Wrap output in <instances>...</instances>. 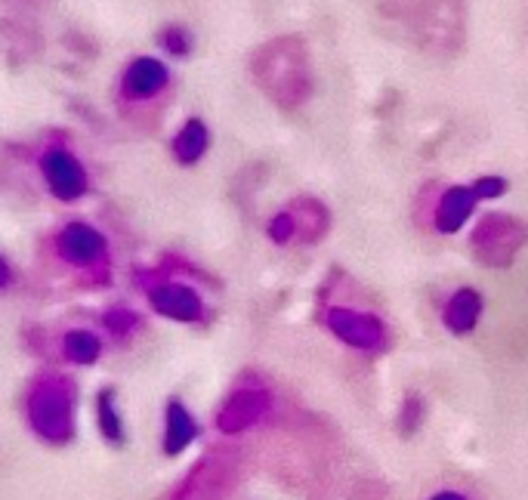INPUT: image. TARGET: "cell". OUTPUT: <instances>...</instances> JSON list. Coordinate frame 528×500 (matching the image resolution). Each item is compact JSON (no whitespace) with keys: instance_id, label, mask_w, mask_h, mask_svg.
Listing matches in <instances>:
<instances>
[{"instance_id":"1","label":"cell","mask_w":528,"mask_h":500,"mask_svg":"<svg viewBox=\"0 0 528 500\" xmlns=\"http://www.w3.org/2000/svg\"><path fill=\"white\" fill-rule=\"evenodd\" d=\"M28 420L53 445H62L75 433V389L65 377L50 374L28 396Z\"/></svg>"},{"instance_id":"2","label":"cell","mask_w":528,"mask_h":500,"mask_svg":"<svg viewBox=\"0 0 528 500\" xmlns=\"http://www.w3.org/2000/svg\"><path fill=\"white\" fill-rule=\"evenodd\" d=\"M525 241H528V226L510 217V213H498V210L482 213L470 235V247H473L476 260L485 266H495V269L510 266Z\"/></svg>"},{"instance_id":"3","label":"cell","mask_w":528,"mask_h":500,"mask_svg":"<svg viewBox=\"0 0 528 500\" xmlns=\"http://www.w3.org/2000/svg\"><path fill=\"white\" fill-rule=\"evenodd\" d=\"M38 170L47 183V192L62 204H75L90 192V173H87L84 161L75 155L72 146H65V142H59V139L50 142V146L41 152Z\"/></svg>"},{"instance_id":"4","label":"cell","mask_w":528,"mask_h":500,"mask_svg":"<svg viewBox=\"0 0 528 500\" xmlns=\"http://www.w3.org/2000/svg\"><path fill=\"white\" fill-rule=\"evenodd\" d=\"M173 84V71L161 56H133L118 75V99L124 105H149Z\"/></svg>"},{"instance_id":"5","label":"cell","mask_w":528,"mask_h":500,"mask_svg":"<svg viewBox=\"0 0 528 500\" xmlns=\"http://www.w3.org/2000/svg\"><path fill=\"white\" fill-rule=\"evenodd\" d=\"M325 325L328 331L349 349H359L368 355H377L386 349L390 337H386V325L383 318L371 315V312H359V309H346V306H331L325 312Z\"/></svg>"},{"instance_id":"6","label":"cell","mask_w":528,"mask_h":500,"mask_svg":"<svg viewBox=\"0 0 528 500\" xmlns=\"http://www.w3.org/2000/svg\"><path fill=\"white\" fill-rule=\"evenodd\" d=\"M232 482H235V470L229 457L214 451L195 463L180 491L173 494V500H226Z\"/></svg>"},{"instance_id":"7","label":"cell","mask_w":528,"mask_h":500,"mask_svg":"<svg viewBox=\"0 0 528 500\" xmlns=\"http://www.w3.org/2000/svg\"><path fill=\"white\" fill-rule=\"evenodd\" d=\"M272 411V392L263 386H241L223 402L217 411V430L226 436H238L251 426L263 423L266 414Z\"/></svg>"},{"instance_id":"8","label":"cell","mask_w":528,"mask_h":500,"mask_svg":"<svg viewBox=\"0 0 528 500\" xmlns=\"http://www.w3.org/2000/svg\"><path fill=\"white\" fill-rule=\"evenodd\" d=\"M56 254L78 269H96L109 260V241L90 223H68L56 232Z\"/></svg>"},{"instance_id":"9","label":"cell","mask_w":528,"mask_h":500,"mask_svg":"<svg viewBox=\"0 0 528 500\" xmlns=\"http://www.w3.org/2000/svg\"><path fill=\"white\" fill-rule=\"evenodd\" d=\"M149 303L158 315L164 318H173V321H201L204 318V300L195 288L183 281H161L149 291Z\"/></svg>"},{"instance_id":"10","label":"cell","mask_w":528,"mask_h":500,"mask_svg":"<svg viewBox=\"0 0 528 500\" xmlns=\"http://www.w3.org/2000/svg\"><path fill=\"white\" fill-rule=\"evenodd\" d=\"M476 192L470 186H448L442 189V195L436 198V207H433V229L439 235H457L476 213Z\"/></svg>"},{"instance_id":"11","label":"cell","mask_w":528,"mask_h":500,"mask_svg":"<svg viewBox=\"0 0 528 500\" xmlns=\"http://www.w3.org/2000/svg\"><path fill=\"white\" fill-rule=\"evenodd\" d=\"M210 146H214V133H210L204 118H186L180 130L170 139V155L180 167H195L207 158Z\"/></svg>"},{"instance_id":"12","label":"cell","mask_w":528,"mask_h":500,"mask_svg":"<svg viewBox=\"0 0 528 500\" xmlns=\"http://www.w3.org/2000/svg\"><path fill=\"white\" fill-rule=\"evenodd\" d=\"M482 309H485V300L476 288H457L442 306V325L454 337H467L476 331Z\"/></svg>"},{"instance_id":"13","label":"cell","mask_w":528,"mask_h":500,"mask_svg":"<svg viewBox=\"0 0 528 500\" xmlns=\"http://www.w3.org/2000/svg\"><path fill=\"white\" fill-rule=\"evenodd\" d=\"M164 420H167V430H164V454H170V457L183 454V451L198 439V423H195V417L186 411L183 402L170 399Z\"/></svg>"},{"instance_id":"14","label":"cell","mask_w":528,"mask_h":500,"mask_svg":"<svg viewBox=\"0 0 528 500\" xmlns=\"http://www.w3.org/2000/svg\"><path fill=\"white\" fill-rule=\"evenodd\" d=\"M291 210L297 213V223H300V241L315 244L322 241L331 229V213L319 198H297L291 204Z\"/></svg>"},{"instance_id":"15","label":"cell","mask_w":528,"mask_h":500,"mask_svg":"<svg viewBox=\"0 0 528 500\" xmlns=\"http://www.w3.org/2000/svg\"><path fill=\"white\" fill-rule=\"evenodd\" d=\"M158 50L170 59H189L195 53V34L183 22H170L158 31Z\"/></svg>"},{"instance_id":"16","label":"cell","mask_w":528,"mask_h":500,"mask_svg":"<svg viewBox=\"0 0 528 500\" xmlns=\"http://www.w3.org/2000/svg\"><path fill=\"white\" fill-rule=\"evenodd\" d=\"M266 235H269V241H272V244H278V247H288V244L300 241V223H297V213H294L291 207L278 210L275 217L266 223Z\"/></svg>"},{"instance_id":"17","label":"cell","mask_w":528,"mask_h":500,"mask_svg":"<svg viewBox=\"0 0 528 500\" xmlns=\"http://www.w3.org/2000/svg\"><path fill=\"white\" fill-rule=\"evenodd\" d=\"M65 355L78 365H93L99 359V340L90 331H72L65 337Z\"/></svg>"},{"instance_id":"18","label":"cell","mask_w":528,"mask_h":500,"mask_svg":"<svg viewBox=\"0 0 528 500\" xmlns=\"http://www.w3.org/2000/svg\"><path fill=\"white\" fill-rule=\"evenodd\" d=\"M99 426L109 442H121L124 439V426H121V417L115 414V405H112V392L105 389L99 396Z\"/></svg>"},{"instance_id":"19","label":"cell","mask_w":528,"mask_h":500,"mask_svg":"<svg viewBox=\"0 0 528 500\" xmlns=\"http://www.w3.org/2000/svg\"><path fill=\"white\" fill-rule=\"evenodd\" d=\"M424 414H427V405L420 396H408L402 399V411H399V433L402 436H411L417 433V426L424 423Z\"/></svg>"},{"instance_id":"20","label":"cell","mask_w":528,"mask_h":500,"mask_svg":"<svg viewBox=\"0 0 528 500\" xmlns=\"http://www.w3.org/2000/svg\"><path fill=\"white\" fill-rule=\"evenodd\" d=\"M476 192L479 201H498L510 192V183L507 176H498V173H485V176H476V183L470 186Z\"/></svg>"},{"instance_id":"21","label":"cell","mask_w":528,"mask_h":500,"mask_svg":"<svg viewBox=\"0 0 528 500\" xmlns=\"http://www.w3.org/2000/svg\"><path fill=\"white\" fill-rule=\"evenodd\" d=\"M430 500H470V497H467L464 491H451V488H448V491H439V494H433Z\"/></svg>"},{"instance_id":"22","label":"cell","mask_w":528,"mask_h":500,"mask_svg":"<svg viewBox=\"0 0 528 500\" xmlns=\"http://www.w3.org/2000/svg\"><path fill=\"white\" fill-rule=\"evenodd\" d=\"M7 281H10V266H7L4 260H0V288H4Z\"/></svg>"}]
</instances>
